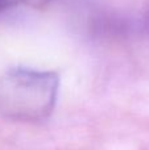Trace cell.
Returning a JSON list of instances; mask_svg holds the SVG:
<instances>
[{
  "mask_svg": "<svg viewBox=\"0 0 149 150\" xmlns=\"http://www.w3.org/2000/svg\"><path fill=\"white\" fill-rule=\"evenodd\" d=\"M58 90L54 71L11 69L0 76V115L12 121H44L54 111Z\"/></svg>",
  "mask_w": 149,
  "mask_h": 150,
  "instance_id": "cell-1",
  "label": "cell"
},
{
  "mask_svg": "<svg viewBox=\"0 0 149 150\" xmlns=\"http://www.w3.org/2000/svg\"><path fill=\"white\" fill-rule=\"evenodd\" d=\"M50 0H18V3H24V4L29 5L33 8H42L49 3Z\"/></svg>",
  "mask_w": 149,
  "mask_h": 150,
  "instance_id": "cell-2",
  "label": "cell"
}]
</instances>
